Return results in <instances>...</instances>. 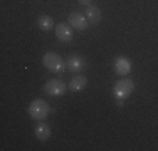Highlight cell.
<instances>
[{
	"label": "cell",
	"instance_id": "1",
	"mask_svg": "<svg viewBox=\"0 0 158 151\" xmlns=\"http://www.w3.org/2000/svg\"><path fill=\"white\" fill-rule=\"evenodd\" d=\"M42 64L46 69H49L54 74H62L66 69V62L62 60V57L56 52H46L42 57Z\"/></svg>",
	"mask_w": 158,
	"mask_h": 151
},
{
	"label": "cell",
	"instance_id": "2",
	"mask_svg": "<svg viewBox=\"0 0 158 151\" xmlns=\"http://www.w3.org/2000/svg\"><path fill=\"white\" fill-rule=\"evenodd\" d=\"M29 114L35 121H44L51 114V108H49V104L44 99H34L29 104Z\"/></svg>",
	"mask_w": 158,
	"mask_h": 151
},
{
	"label": "cell",
	"instance_id": "3",
	"mask_svg": "<svg viewBox=\"0 0 158 151\" xmlns=\"http://www.w3.org/2000/svg\"><path fill=\"white\" fill-rule=\"evenodd\" d=\"M135 91V84L131 79H121L114 84L113 88V94H114L116 99H126L131 92Z\"/></svg>",
	"mask_w": 158,
	"mask_h": 151
},
{
	"label": "cell",
	"instance_id": "4",
	"mask_svg": "<svg viewBox=\"0 0 158 151\" xmlns=\"http://www.w3.org/2000/svg\"><path fill=\"white\" fill-rule=\"evenodd\" d=\"M44 91L47 94H51V96H62L66 92V84L62 81H59V79H51V81H47L44 84Z\"/></svg>",
	"mask_w": 158,
	"mask_h": 151
},
{
	"label": "cell",
	"instance_id": "5",
	"mask_svg": "<svg viewBox=\"0 0 158 151\" xmlns=\"http://www.w3.org/2000/svg\"><path fill=\"white\" fill-rule=\"evenodd\" d=\"M56 37L62 42H71L73 40V27L66 22H61V24L56 25Z\"/></svg>",
	"mask_w": 158,
	"mask_h": 151
},
{
	"label": "cell",
	"instance_id": "6",
	"mask_svg": "<svg viewBox=\"0 0 158 151\" xmlns=\"http://www.w3.org/2000/svg\"><path fill=\"white\" fill-rule=\"evenodd\" d=\"M67 24H69L71 27L77 29V30H86V29H88L89 20H88V18H86L82 14L73 12V14H69V20H67Z\"/></svg>",
	"mask_w": 158,
	"mask_h": 151
},
{
	"label": "cell",
	"instance_id": "7",
	"mask_svg": "<svg viewBox=\"0 0 158 151\" xmlns=\"http://www.w3.org/2000/svg\"><path fill=\"white\" fill-rule=\"evenodd\" d=\"M84 64H86V60L82 59L81 55H71V57L66 60V69L71 71V72H74V74H77L84 69Z\"/></svg>",
	"mask_w": 158,
	"mask_h": 151
},
{
	"label": "cell",
	"instance_id": "8",
	"mask_svg": "<svg viewBox=\"0 0 158 151\" xmlns=\"http://www.w3.org/2000/svg\"><path fill=\"white\" fill-rule=\"evenodd\" d=\"M113 67H114V72L119 74V76H126L131 72V60L126 59V57H116L114 59V64H113Z\"/></svg>",
	"mask_w": 158,
	"mask_h": 151
},
{
	"label": "cell",
	"instance_id": "9",
	"mask_svg": "<svg viewBox=\"0 0 158 151\" xmlns=\"http://www.w3.org/2000/svg\"><path fill=\"white\" fill-rule=\"evenodd\" d=\"M86 18H88L91 24H98V22H101V10L98 5H88L86 7Z\"/></svg>",
	"mask_w": 158,
	"mask_h": 151
},
{
	"label": "cell",
	"instance_id": "10",
	"mask_svg": "<svg viewBox=\"0 0 158 151\" xmlns=\"http://www.w3.org/2000/svg\"><path fill=\"white\" fill-rule=\"evenodd\" d=\"M35 138L39 139V141H47L49 138H51V128L47 126L46 123H39L35 126Z\"/></svg>",
	"mask_w": 158,
	"mask_h": 151
},
{
	"label": "cell",
	"instance_id": "11",
	"mask_svg": "<svg viewBox=\"0 0 158 151\" xmlns=\"http://www.w3.org/2000/svg\"><path fill=\"white\" fill-rule=\"evenodd\" d=\"M88 86V79L84 77V76H76V77L71 79L69 82V89L74 91V92H77V91H82Z\"/></svg>",
	"mask_w": 158,
	"mask_h": 151
},
{
	"label": "cell",
	"instance_id": "12",
	"mask_svg": "<svg viewBox=\"0 0 158 151\" xmlns=\"http://www.w3.org/2000/svg\"><path fill=\"white\" fill-rule=\"evenodd\" d=\"M37 27L40 30H44V32H49L51 29H56V25H54V20L49 15H40L37 18Z\"/></svg>",
	"mask_w": 158,
	"mask_h": 151
},
{
	"label": "cell",
	"instance_id": "13",
	"mask_svg": "<svg viewBox=\"0 0 158 151\" xmlns=\"http://www.w3.org/2000/svg\"><path fill=\"white\" fill-rule=\"evenodd\" d=\"M77 2L81 3V5H86V7H88V5H91L93 0H77Z\"/></svg>",
	"mask_w": 158,
	"mask_h": 151
}]
</instances>
